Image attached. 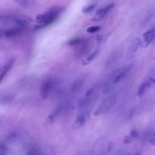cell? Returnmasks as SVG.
I'll return each mask as SVG.
<instances>
[{
  "label": "cell",
  "instance_id": "obj_3",
  "mask_svg": "<svg viewBox=\"0 0 155 155\" xmlns=\"http://www.w3.org/2000/svg\"><path fill=\"white\" fill-rule=\"evenodd\" d=\"M25 27L17 25L15 27H12L5 30V36L7 38H13L21 34L24 30Z\"/></svg>",
  "mask_w": 155,
  "mask_h": 155
},
{
  "label": "cell",
  "instance_id": "obj_8",
  "mask_svg": "<svg viewBox=\"0 0 155 155\" xmlns=\"http://www.w3.org/2000/svg\"><path fill=\"white\" fill-rule=\"evenodd\" d=\"M132 68V66L131 65H128L123 71H121L120 73H119L116 74L115 76V77L114 78V79H113V84H116L117 83H118L120 81H121V80L123 78H124L130 72Z\"/></svg>",
  "mask_w": 155,
  "mask_h": 155
},
{
  "label": "cell",
  "instance_id": "obj_9",
  "mask_svg": "<svg viewBox=\"0 0 155 155\" xmlns=\"http://www.w3.org/2000/svg\"><path fill=\"white\" fill-rule=\"evenodd\" d=\"M155 38V29H153L147 32H146L143 35V39L144 40V43L146 44V46L150 44L153 39Z\"/></svg>",
  "mask_w": 155,
  "mask_h": 155
},
{
  "label": "cell",
  "instance_id": "obj_7",
  "mask_svg": "<svg viewBox=\"0 0 155 155\" xmlns=\"http://www.w3.org/2000/svg\"><path fill=\"white\" fill-rule=\"evenodd\" d=\"M15 59H11L9 61H8V62L3 66V67L2 69L1 73H0V84L2 83L3 80L8 74L9 71H11L15 64Z\"/></svg>",
  "mask_w": 155,
  "mask_h": 155
},
{
  "label": "cell",
  "instance_id": "obj_1",
  "mask_svg": "<svg viewBox=\"0 0 155 155\" xmlns=\"http://www.w3.org/2000/svg\"><path fill=\"white\" fill-rule=\"evenodd\" d=\"M63 11L64 8L62 7L56 6L43 14L38 15L36 20L40 23V26H38V27H44L52 24L58 19Z\"/></svg>",
  "mask_w": 155,
  "mask_h": 155
},
{
  "label": "cell",
  "instance_id": "obj_27",
  "mask_svg": "<svg viewBox=\"0 0 155 155\" xmlns=\"http://www.w3.org/2000/svg\"><path fill=\"white\" fill-rule=\"evenodd\" d=\"M136 155H139V154H136Z\"/></svg>",
  "mask_w": 155,
  "mask_h": 155
},
{
  "label": "cell",
  "instance_id": "obj_5",
  "mask_svg": "<svg viewBox=\"0 0 155 155\" xmlns=\"http://www.w3.org/2000/svg\"><path fill=\"white\" fill-rule=\"evenodd\" d=\"M53 86V83L51 80H45L41 87V96L43 99H46L49 95L50 91L52 90Z\"/></svg>",
  "mask_w": 155,
  "mask_h": 155
},
{
  "label": "cell",
  "instance_id": "obj_11",
  "mask_svg": "<svg viewBox=\"0 0 155 155\" xmlns=\"http://www.w3.org/2000/svg\"><path fill=\"white\" fill-rule=\"evenodd\" d=\"M84 83V80L83 78H81L74 81L73 83L71 84V89L72 92H78L83 87Z\"/></svg>",
  "mask_w": 155,
  "mask_h": 155
},
{
  "label": "cell",
  "instance_id": "obj_13",
  "mask_svg": "<svg viewBox=\"0 0 155 155\" xmlns=\"http://www.w3.org/2000/svg\"><path fill=\"white\" fill-rule=\"evenodd\" d=\"M84 40V38H73L71 39L68 41V45L70 46H76L77 45H78L80 44L83 40Z\"/></svg>",
  "mask_w": 155,
  "mask_h": 155
},
{
  "label": "cell",
  "instance_id": "obj_2",
  "mask_svg": "<svg viewBox=\"0 0 155 155\" xmlns=\"http://www.w3.org/2000/svg\"><path fill=\"white\" fill-rule=\"evenodd\" d=\"M91 43L88 40H84L78 45L76 46V54L78 57L81 58L86 55L90 50Z\"/></svg>",
  "mask_w": 155,
  "mask_h": 155
},
{
  "label": "cell",
  "instance_id": "obj_23",
  "mask_svg": "<svg viewBox=\"0 0 155 155\" xmlns=\"http://www.w3.org/2000/svg\"><path fill=\"white\" fill-rule=\"evenodd\" d=\"M150 142L152 145L155 146V132H154L153 134L151 135L150 139Z\"/></svg>",
  "mask_w": 155,
  "mask_h": 155
},
{
  "label": "cell",
  "instance_id": "obj_16",
  "mask_svg": "<svg viewBox=\"0 0 155 155\" xmlns=\"http://www.w3.org/2000/svg\"><path fill=\"white\" fill-rule=\"evenodd\" d=\"M148 88L147 87V85L146 84V83H142L139 87L138 89V96L139 97V98H142V96H143L144 92H145L146 89Z\"/></svg>",
  "mask_w": 155,
  "mask_h": 155
},
{
  "label": "cell",
  "instance_id": "obj_24",
  "mask_svg": "<svg viewBox=\"0 0 155 155\" xmlns=\"http://www.w3.org/2000/svg\"><path fill=\"white\" fill-rule=\"evenodd\" d=\"M113 146H114V144L112 142H109L108 144V146H107V151L108 153H110L113 148Z\"/></svg>",
  "mask_w": 155,
  "mask_h": 155
},
{
  "label": "cell",
  "instance_id": "obj_14",
  "mask_svg": "<svg viewBox=\"0 0 155 155\" xmlns=\"http://www.w3.org/2000/svg\"><path fill=\"white\" fill-rule=\"evenodd\" d=\"M89 99L88 98H83L81 99L78 102V108L80 110H82L84 109V108H86L89 103Z\"/></svg>",
  "mask_w": 155,
  "mask_h": 155
},
{
  "label": "cell",
  "instance_id": "obj_10",
  "mask_svg": "<svg viewBox=\"0 0 155 155\" xmlns=\"http://www.w3.org/2000/svg\"><path fill=\"white\" fill-rule=\"evenodd\" d=\"M138 133L137 130L135 129H133L130 132L129 135H127L124 138L123 142L125 144H130L133 142L138 138Z\"/></svg>",
  "mask_w": 155,
  "mask_h": 155
},
{
  "label": "cell",
  "instance_id": "obj_22",
  "mask_svg": "<svg viewBox=\"0 0 155 155\" xmlns=\"http://www.w3.org/2000/svg\"><path fill=\"white\" fill-rule=\"evenodd\" d=\"M7 153V149L6 148L2 145L0 147V155H6Z\"/></svg>",
  "mask_w": 155,
  "mask_h": 155
},
{
  "label": "cell",
  "instance_id": "obj_20",
  "mask_svg": "<svg viewBox=\"0 0 155 155\" xmlns=\"http://www.w3.org/2000/svg\"><path fill=\"white\" fill-rule=\"evenodd\" d=\"M15 1L18 4H19L20 5H21V6H23L24 8H26V7L29 6L28 0H15Z\"/></svg>",
  "mask_w": 155,
  "mask_h": 155
},
{
  "label": "cell",
  "instance_id": "obj_18",
  "mask_svg": "<svg viewBox=\"0 0 155 155\" xmlns=\"http://www.w3.org/2000/svg\"><path fill=\"white\" fill-rule=\"evenodd\" d=\"M120 57V52H117L116 53H114L111 56V58H110V59L108 60V64H113L116 61L118 60V58Z\"/></svg>",
  "mask_w": 155,
  "mask_h": 155
},
{
  "label": "cell",
  "instance_id": "obj_26",
  "mask_svg": "<svg viewBox=\"0 0 155 155\" xmlns=\"http://www.w3.org/2000/svg\"><path fill=\"white\" fill-rule=\"evenodd\" d=\"M3 36H5V30L0 28V38H2Z\"/></svg>",
  "mask_w": 155,
  "mask_h": 155
},
{
  "label": "cell",
  "instance_id": "obj_19",
  "mask_svg": "<svg viewBox=\"0 0 155 155\" xmlns=\"http://www.w3.org/2000/svg\"><path fill=\"white\" fill-rule=\"evenodd\" d=\"M100 29H101V27L99 26H92L90 27H89L87 29V32L88 33H95V32H98V30H100Z\"/></svg>",
  "mask_w": 155,
  "mask_h": 155
},
{
  "label": "cell",
  "instance_id": "obj_4",
  "mask_svg": "<svg viewBox=\"0 0 155 155\" xmlns=\"http://www.w3.org/2000/svg\"><path fill=\"white\" fill-rule=\"evenodd\" d=\"M116 96H111L110 98H108L105 100L102 104L100 105L98 109L95 112V114H99L101 112H106L107 110H108L110 107L113 105V104L116 101Z\"/></svg>",
  "mask_w": 155,
  "mask_h": 155
},
{
  "label": "cell",
  "instance_id": "obj_21",
  "mask_svg": "<svg viewBox=\"0 0 155 155\" xmlns=\"http://www.w3.org/2000/svg\"><path fill=\"white\" fill-rule=\"evenodd\" d=\"M151 136V133L150 131H147L145 133H144V135H142V140L144 142H146V141H147V140H148L149 138L150 139Z\"/></svg>",
  "mask_w": 155,
  "mask_h": 155
},
{
  "label": "cell",
  "instance_id": "obj_25",
  "mask_svg": "<svg viewBox=\"0 0 155 155\" xmlns=\"http://www.w3.org/2000/svg\"><path fill=\"white\" fill-rule=\"evenodd\" d=\"M93 89H89V90L87 92V93H86V96L87 97V96L91 95L93 93Z\"/></svg>",
  "mask_w": 155,
  "mask_h": 155
},
{
  "label": "cell",
  "instance_id": "obj_6",
  "mask_svg": "<svg viewBox=\"0 0 155 155\" xmlns=\"http://www.w3.org/2000/svg\"><path fill=\"white\" fill-rule=\"evenodd\" d=\"M114 5L113 3L110 4V5H107L104 8L101 9L100 10H99L96 13L95 16L92 18V21H100L107 14V13L114 7Z\"/></svg>",
  "mask_w": 155,
  "mask_h": 155
},
{
  "label": "cell",
  "instance_id": "obj_17",
  "mask_svg": "<svg viewBox=\"0 0 155 155\" xmlns=\"http://www.w3.org/2000/svg\"><path fill=\"white\" fill-rule=\"evenodd\" d=\"M95 8H96L95 5H91L87 6H86V7H85L83 9V12H84L85 14L90 13V12H92L94 11Z\"/></svg>",
  "mask_w": 155,
  "mask_h": 155
},
{
  "label": "cell",
  "instance_id": "obj_15",
  "mask_svg": "<svg viewBox=\"0 0 155 155\" xmlns=\"http://www.w3.org/2000/svg\"><path fill=\"white\" fill-rule=\"evenodd\" d=\"M97 54H98V51L96 50L93 53H92L89 57H87V58H86V59H85L83 61V65H86L89 64L96 58V56H97Z\"/></svg>",
  "mask_w": 155,
  "mask_h": 155
},
{
  "label": "cell",
  "instance_id": "obj_12",
  "mask_svg": "<svg viewBox=\"0 0 155 155\" xmlns=\"http://www.w3.org/2000/svg\"><path fill=\"white\" fill-rule=\"evenodd\" d=\"M85 116L83 114H81L78 115V116L76 118L75 121L73 123V129H79L81 127L85 122Z\"/></svg>",
  "mask_w": 155,
  "mask_h": 155
}]
</instances>
